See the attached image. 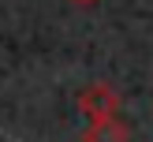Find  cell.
Segmentation results:
<instances>
[{"instance_id":"6da1fadb","label":"cell","mask_w":153,"mask_h":142,"mask_svg":"<svg viewBox=\"0 0 153 142\" xmlns=\"http://www.w3.org/2000/svg\"><path fill=\"white\" fill-rule=\"evenodd\" d=\"M79 112L86 120L120 116V94H116V86H108V82H90V86H82L79 90Z\"/></svg>"},{"instance_id":"7a4b0ae2","label":"cell","mask_w":153,"mask_h":142,"mask_svg":"<svg viewBox=\"0 0 153 142\" xmlns=\"http://www.w3.org/2000/svg\"><path fill=\"white\" fill-rule=\"evenodd\" d=\"M82 142H131V127H127L120 116L90 120V127L82 131Z\"/></svg>"},{"instance_id":"3957f363","label":"cell","mask_w":153,"mask_h":142,"mask_svg":"<svg viewBox=\"0 0 153 142\" xmlns=\"http://www.w3.org/2000/svg\"><path fill=\"white\" fill-rule=\"evenodd\" d=\"M71 4H79V7H94L97 0H71Z\"/></svg>"}]
</instances>
